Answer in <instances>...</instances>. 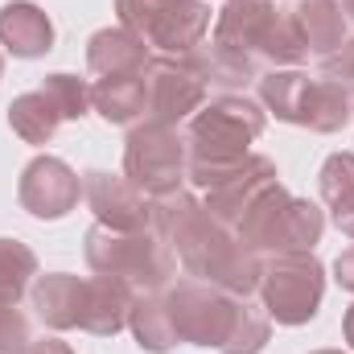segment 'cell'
<instances>
[{"mask_svg": "<svg viewBox=\"0 0 354 354\" xmlns=\"http://www.w3.org/2000/svg\"><path fill=\"white\" fill-rule=\"evenodd\" d=\"M342 334H346V342H351V351H354V305L346 309V317H342Z\"/></svg>", "mask_w": 354, "mask_h": 354, "instance_id": "cell-36", "label": "cell"}, {"mask_svg": "<svg viewBox=\"0 0 354 354\" xmlns=\"http://www.w3.org/2000/svg\"><path fill=\"white\" fill-rule=\"evenodd\" d=\"M342 8H346V17L354 21V0H342Z\"/></svg>", "mask_w": 354, "mask_h": 354, "instance_id": "cell-37", "label": "cell"}, {"mask_svg": "<svg viewBox=\"0 0 354 354\" xmlns=\"http://www.w3.org/2000/svg\"><path fill=\"white\" fill-rule=\"evenodd\" d=\"M87 264L95 276H115L128 280L136 292H161L177 276V252L157 239L149 227L145 231H111L95 223L87 231Z\"/></svg>", "mask_w": 354, "mask_h": 354, "instance_id": "cell-3", "label": "cell"}, {"mask_svg": "<svg viewBox=\"0 0 354 354\" xmlns=\"http://www.w3.org/2000/svg\"><path fill=\"white\" fill-rule=\"evenodd\" d=\"M268 111L248 95H218L185 120L189 161H243L248 145L260 140Z\"/></svg>", "mask_w": 354, "mask_h": 354, "instance_id": "cell-4", "label": "cell"}, {"mask_svg": "<svg viewBox=\"0 0 354 354\" xmlns=\"http://www.w3.org/2000/svg\"><path fill=\"white\" fill-rule=\"evenodd\" d=\"M62 115L58 107L41 95V91H25L8 103V128L25 140V145H50L54 132H58Z\"/></svg>", "mask_w": 354, "mask_h": 354, "instance_id": "cell-24", "label": "cell"}, {"mask_svg": "<svg viewBox=\"0 0 354 354\" xmlns=\"http://www.w3.org/2000/svg\"><path fill=\"white\" fill-rule=\"evenodd\" d=\"M334 280H338L346 292H354V248H346V252L334 260Z\"/></svg>", "mask_w": 354, "mask_h": 354, "instance_id": "cell-34", "label": "cell"}, {"mask_svg": "<svg viewBox=\"0 0 354 354\" xmlns=\"http://www.w3.org/2000/svg\"><path fill=\"white\" fill-rule=\"evenodd\" d=\"M136 288L128 280L115 276H91L83 280V313H79V330H87L95 338H115L128 326Z\"/></svg>", "mask_w": 354, "mask_h": 354, "instance_id": "cell-13", "label": "cell"}, {"mask_svg": "<svg viewBox=\"0 0 354 354\" xmlns=\"http://www.w3.org/2000/svg\"><path fill=\"white\" fill-rule=\"evenodd\" d=\"M128 330L140 342V351H149V354H165L177 346L174 322H169V309H165L161 292H136L132 313H128Z\"/></svg>", "mask_w": 354, "mask_h": 354, "instance_id": "cell-22", "label": "cell"}, {"mask_svg": "<svg viewBox=\"0 0 354 354\" xmlns=\"http://www.w3.org/2000/svg\"><path fill=\"white\" fill-rule=\"evenodd\" d=\"M326 214L309 198H292L280 181L248 206L243 223L235 227L239 243L256 256H288V252H313L322 243Z\"/></svg>", "mask_w": 354, "mask_h": 354, "instance_id": "cell-2", "label": "cell"}, {"mask_svg": "<svg viewBox=\"0 0 354 354\" xmlns=\"http://www.w3.org/2000/svg\"><path fill=\"white\" fill-rule=\"evenodd\" d=\"M79 194H83V181L62 157L46 153V157H33L21 169L17 198H21V206L33 218H62V214H71L79 206Z\"/></svg>", "mask_w": 354, "mask_h": 354, "instance_id": "cell-9", "label": "cell"}, {"mask_svg": "<svg viewBox=\"0 0 354 354\" xmlns=\"http://www.w3.org/2000/svg\"><path fill=\"white\" fill-rule=\"evenodd\" d=\"M174 252L181 268L198 280L218 284L231 297H252L260 288V272H264V256L248 252L239 243L235 231H227L223 223H214L206 214V206L194 210V218L177 231Z\"/></svg>", "mask_w": 354, "mask_h": 354, "instance_id": "cell-1", "label": "cell"}, {"mask_svg": "<svg viewBox=\"0 0 354 354\" xmlns=\"http://www.w3.org/2000/svg\"><path fill=\"white\" fill-rule=\"evenodd\" d=\"M322 79L338 83V87L354 99V37H346L330 58H322Z\"/></svg>", "mask_w": 354, "mask_h": 354, "instance_id": "cell-32", "label": "cell"}, {"mask_svg": "<svg viewBox=\"0 0 354 354\" xmlns=\"http://www.w3.org/2000/svg\"><path fill=\"white\" fill-rule=\"evenodd\" d=\"M161 4H165V0H115V17H120V25H124L128 33L145 37V29H149V21L157 17Z\"/></svg>", "mask_w": 354, "mask_h": 354, "instance_id": "cell-33", "label": "cell"}, {"mask_svg": "<svg viewBox=\"0 0 354 354\" xmlns=\"http://www.w3.org/2000/svg\"><path fill=\"white\" fill-rule=\"evenodd\" d=\"M206 91L210 87L198 79V71L185 58L153 54L145 66V120L181 128L206 103Z\"/></svg>", "mask_w": 354, "mask_h": 354, "instance_id": "cell-8", "label": "cell"}, {"mask_svg": "<svg viewBox=\"0 0 354 354\" xmlns=\"http://www.w3.org/2000/svg\"><path fill=\"white\" fill-rule=\"evenodd\" d=\"M185 62L198 71V79L206 87L223 91V95H239L252 83H260V71H256V58L243 54V50H231V46H218V41H202L198 50L185 54Z\"/></svg>", "mask_w": 354, "mask_h": 354, "instance_id": "cell-14", "label": "cell"}, {"mask_svg": "<svg viewBox=\"0 0 354 354\" xmlns=\"http://www.w3.org/2000/svg\"><path fill=\"white\" fill-rule=\"evenodd\" d=\"M276 181H280V177H276V161L264 157V153H248L243 165L227 177L223 185L206 189V202H202V206H206V214H210L214 223H223L227 231H235V227L243 223L248 206L264 194L268 185H276Z\"/></svg>", "mask_w": 354, "mask_h": 354, "instance_id": "cell-11", "label": "cell"}, {"mask_svg": "<svg viewBox=\"0 0 354 354\" xmlns=\"http://www.w3.org/2000/svg\"><path fill=\"white\" fill-rule=\"evenodd\" d=\"M37 91L58 107L62 120H83L91 111V87H87V79H79V75H62V71L46 75Z\"/></svg>", "mask_w": 354, "mask_h": 354, "instance_id": "cell-29", "label": "cell"}, {"mask_svg": "<svg viewBox=\"0 0 354 354\" xmlns=\"http://www.w3.org/2000/svg\"><path fill=\"white\" fill-rule=\"evenodd\" d=\"M37 280V256L21 239H0V305H17Z\"/></svg>", "mask_w": 354, "mask_h": 354, "instance_id": "cell-27", "label": "cell"}, {"mask_svg": "<svg viewBox=\"0 0 354 354\" xmlns=\"http://www.w3.org/2000/svg\"><path fill=\"white\" fill-rule=\"evenodd\" d=\"M276 12V0H227L214 17V37L218 46H231V50H243L256 58V46L264 37V25Z\"/></svg>", "mask_w": 354, "mask_h": 354, "instance_id": "cell-18", "label": "cell"}, {"mask_svg": "<svg viewBox=\"0 0 354 354\" xmlns=\"http://www.w3.org/2000/svg\"><path fill=\"white\" fill-rule=\"evenodd\" d=\"M260 301H264L268 322L276 326H305L317 317L322 297H326V268L313 252H288V256H268L260 272Z\"/></svg>", "mask_w": 354, "mask_h": 354, "instance_id": "cell-5", "label": "cell"}, {"mask_svg": "<svg viewBox=\"0 0 354 354\" xmlns=\"http://www.w3.org/2000/svg\"><path fill=\"white\" fill-rule=\"evenodd\" d=\"M83 198H87L95 223H103L111 231H145L149 227V198L124 174L91 169L83 177Z\"/></svg>", "mask_w": 354, "mask_h": 354, "instance_id": "cell-10", "label": "cell"}, {"mask_svg": "<svg viewBox=\"0 0 354 354\" xmlns=\"http://www.w3.org/2000/svg\"><path fill=\"white\" fill-rule=\"evenodd\" d=\"M313 354H342V351H313Z\"/></svg>", "mask_w": 354, "mask_h": 354, "instance_id": "cell-39", "label": "cell"}, {"mask_svg": "<svg viewBox=\"0 0 354 354\" xmlns=\"http://www.w3.org/2000/svg\"><path fill=\"white\" fill-rule=\"evenodd\" d=\"M292 21L301 29V41L309 54L330 58L346 41V8L342 0H301L292 8Z\"/></svg>", "mask_w": 354, "mask_h": 354, "instance_id": "cell-19", "label": "cell"}, {"mask_svg": "<svg viewBox=\"0 0 354 354\" xmlns=\"http://www.w3.org/2000/svg\"><path fill=\"white\" fill-rule=\"evenodd\" d=\"M91 107L107 124H136L145 115V75H107L91 87Z\"/></svg>", "mask_w": 354, "mask_h": 354, "instance_id": "cell-21", "label": "cell"}, {"mask_svg": "<svg viewBox=\"0 0 354 354\" xmlns=\"http://www.w3.org/2000/svg\"><path fill=\"white\" fill-rule=\"evenodd\" d=\"M25 354H75V351L66 342H58V338H41V342H29Z\"/></svg>", "mask_w": 354, "mask_h": 354, "instance_id": "cell-35", "label": "cell"}, {"mask_svg": "<svg viewBox=\"0 0 354 354\" xmlns=\"http://www.w3.org/2000/svg\"><path fill=\"white\" fill-rule=\"evenodd\" d=\"M268 346V313L264 305L256 309L248 297L239 301V317H235V330L231 338L223 342V354H260Z\"/></svg>", "mask_w": 354, "mask_h": 354, "instance_id": "cell-30", "label": "cell"}, {"mask_svg": "<svg viewBox=\"0 0 354 354\" xmlns=\"http://www.w3.org/2000/svg\"><path fill=\"white\" fill-rule=\"evenodd\" d=\"M149 58H153V54H149L145 37L128 33L124 25L99 29L87 41V66L99 79H107V75H145Z\"/></svg>", "mask_w": 354, "mask_h": 354, "instance_id": "cell-17", "label": "cell"}, {"mask_svg": "<svg viewBox=\"0 0 354 354\" xmlns=\"http://www.w3.org/2000/svg\"><path fill=\"white\" fill-rule=\"evenodd\" d=\"M351 120H354V99L351 95L338 87V83H330V79H313L309 103H305V124H301V128L330 136V132H342Z\"/></svg>", "mask_w": 354, "mask_h": 354, "instance_id": "cell-25", "label": "cell"}, {"mask_svg": "<svg viewBox=\"0 0 354 354\" xmlns=\"http://www.w3.org/2000/svg\"><path fill=\"white\" fill-rule=\"evenodd\" d=\"M239 301L243 297H231L218 284L198 280V276H185V280H177V284L165 288V309H169L177 342H189V346L223 351V342L235 330Z\"/></svg>", "mask_w": 354, "mask_h": 354, "instance_id": "cell-6", "label": "cell"}, {"mask_svg": "<svg viewBox=\"0 0 354 354\" xmlns=\"http://www.w3.org/2000/svg\"><path fill=\"white\" fill-rule=\"evenodd\" d=\"M0 79H4V54H0Z\"/></svg>", "mask_w": 354, "mask_h": 354, "instance_id": "cell-38", "label": "cell"}, {"mask_svg": "<svg viewBox=\"0 0 354 354\" xmlns=\"http://www.w3.org/2000/svg\"><path fill=\"white\" fill-rule=\"evenodd\" d=\"M185 165H189V149H185L181 128L157 124V120L132 124V132L124 140V177L145 198L177 189L185 181Z\"/></svg>", "mask_w": 354, "mask_h": 354, "instance_id": "cell-7", "label": "cell"}, {"mask_svg": "<svg viewBox=\"0 0 354 354\" xmlns=\"http://www.w3.org/2000/svg\"><path fill=\"white\" fill-rule=\"evenodd\" d=\"M29 297H33V309L37 317L50 326V330H75L79 326V313H83V280L71 276V272H46L29 284Z\"/></svg>", "mask_w": 354, "mask_h": 354, "instance_id": "cell-16", "label": "cell"}, {"mask_svg": "<svg viewBox=\"0 0 354 354\" xmlns=\"http://www.w3.org/2000/svg\"><path fill=\"white\" fill-rule=\"evenodd\" d=\"M322 198L334 214V227L354 239V153H334L326 165H322Z\"/></svg>", "mask_w": 354, "mask_h": 354, "instance_id": "cell-23", "label": "cell"}, {"mask_svg": "<svg viewBox=\"0 0 354 354\" xmlns=\"http://www.w3.org/2000/svg\"><path fill=\"white\" fill-rule=\"evenodd\" d=\"M260 107L272 111L276 120L284 124H305V103H309V91L313 79L297 66H280V71H268L260 75Z\"/></svg>", "mask_w": 354, "mask_h": 354, "instance_id": "cell-20", "label": "cell"}, {"mask_svg": "<svg viewBox=\"0 0 354 354\" xmlns=\"http://www.w3.org/2000/svg\"><path fill=\"white\" fill-rule=\"evenodd\" d=\"M210 33V4L206 0H165L145 29V46L169 58H185Z\"/></svg>", "mask_w": 354, "mask_h": 354, "instance_id": "cell-12", "label": "cell"}, {"mask_svg": "<svg viewBox=\"0 0 354 354\" xmlns=\"http://www.w3.org/2000/svg\"><path fill=\"white\" fill-rule=\"evenodd\" d=\"M305 54L309 50L301 41V29H297L292 12L288 8H276L272 21L264 25V37L256 46V58H264V62H272V71H280V66H301Z\"/></svg>", "mask_w": 354, "mask_h": 354, "instance_id": "cell-26", "label": "cell"}, {"mask_svg": "<svg viewBox=\"0 0 354 354\" xmlns=\"http://www.w3.org/2000/svg\"><path fill=\"white\" fill-rule=\"evenodd\" d=\"M0 46L12 58H41L54 50V21L33 0H12L0 8Z\"/></svg>", "mask_w": 354, "mask_h": 354, "instance_id": "cell-15", "label": "cell"}, {"mask_svg": "<svg viewBox=\"0 0 354 354\" xmlns=\"http://www.w3.org/2000/svg\"><path fill=\"white\" fill-rule=\"evenodd\" d=\"M29 322L17 305H0V354H25L29 351Z\"/></svg>", "mask_w": 354, "mask_h": 354, "instance_id": "cell-31", "label": "cell"}, {"mask_svg": "<svg viewBox=\"0 0 354 354\" xmlns=\"http://www.w3.org/2000/svg\"><path fill=\"white\" fill-rule=\"evenodd\" d=\"M202 202L185 189V185H177L169 194H157V198H149V231L157 235V239H165L169 248H174L177 231L194 218V210H198Z\"/></svg>", "mask_w": 354, "mask_h": 354, "instance_id": "cell-28", "label": "cell"}]
</instances>
